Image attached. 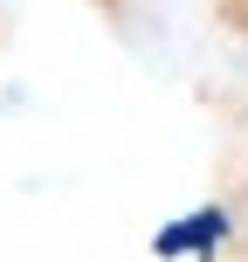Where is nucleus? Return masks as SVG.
I'll return each mask as SVG.
<instances>
[]
</instances>
